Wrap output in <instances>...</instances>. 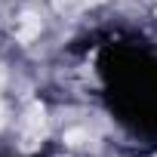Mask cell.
Here are the masks:
<instances>
[{
    "label": "cell",
    "mask_w": 157,
    "mask_h": 157,
    "mask_svg": "<svg viewBox=\"0 0 157 157\" xmlns=\"http://www.w3.org/2000/svg\"><path fill=\"white\" fill-rule=\"evenodd\" d=\"M43 108L34 102L31 108H28V114H25V120H22V151H34L37 148V142H40V136H43Z\"/></svg>",
    "instance_id": "obj_1"
},
{
    "label": "cell",
    "mask_w": 157,
    "mask_h": 157,
    "mask_svg": "<svg viewBox=\"0 0 157 157\" xmlns=\"http://www.w3.org/2000/svg\"><path fill=\"white\" fill-rule=\"evenodd\" d=\"M93 142V136L86 132V129H68L65 132V145L68 148H83V145H90Z\"/></svg>",
    "instance_id": "obj_2"
},
{
    "label": "cell",
    "mask_w": 157,
    "mask_h": 157,
    "mask_svg": "<svg viewBox=\"0 0 157 157\" xmlns=\"http://www.w3.org/2000/svg\"><path fill=\"white\" fill-rule=\"evenodd\" d=\"M37 31H40V19L25 16V22H22V28H19V40H31Z\"/></svg>",
    "instance_id": "obj_3"
},
{
    "label": "cell",
    "mask_w": 157,
    "mask_h": 157,
    "mask_svg": "<svg viewBox=\"0 0 157 157\" xmlns=\"http://www.w3.org/2000/svg\"><path fill=\"white\" fill-rule=\"evenodd\" d=\"M0 114H3V108H0Z\"/></svg>",
    "instance_id": "obj_4"
}]
</instances>
